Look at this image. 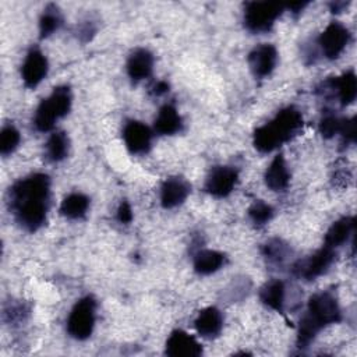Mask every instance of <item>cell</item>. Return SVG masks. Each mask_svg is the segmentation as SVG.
Here are the masks:
<instances>
[{
  "mask_svg": "<svg viewBox=\"0 0 357 357\" xmlns=\"http://www.w3.org/2000/svg\"><path fill=\"white\" fill-rule=\"evenodd\" d=\"M49 194L50 180L43 173L24 177L10 188V206L25 230L35 231L45 223Z\"/></svg>",
  "mask_w": 357,
  "mask_h": 357,
  "instance_id": "1",
  "label": "cell"
},
{
  "mask_svg": "<svg viewBox=\"0 0 357 357\" xmlns=\"http://www.w3.org/2000/svg\"><path fill=\"white\" fill-rule=\"evenodd\" d=\"M303 127V116L293 106L282 109L269 123L254 132V146L259 152H272L287 142Z\"/></svg>",
  "mask_w": 357,
  "mask_h": 357,
  "instance_id": "2",
  "label": "cell"
},
{
  "mask_svg": "<svg viewBox=\"0 0 357 357\" xmlns=\"http://www.w3.org/2000/svg\"><path fill=\"white\" fill-rule=\"evenodd\" d=\"M71 91L68 86H57L43 99L33 116V126L38 131H50L57 119L64 117L71 107Z\"/></svg>",
  "mask_w": 357,
  "mask_h": 357,
  "instance_id": "3",
  "label": "cell"
},
{
  "mask_svg": "<svg viewBox=\"0 0 357 357\" xmlns=\"http://www.w3.org/2000/svg\"><path fill=\"white\" fill-rule=\"evenodd\" d=\"M340 318L342 312L336 298L328 291H321L310 297L307 314L301 319H305L319 332L324 326L339 322Z\"/></svg>",
  "mask_w": 357,
  "mask_h": 357,
  "instance_id": "4",
  "label": "cell"
},
{
  "mask_svg": "<svg viewBox=\"0 0 357 357\" xmlns=\"http://www.w3.org/2000/svg\"><path fill=\"white\" fill-rule=\"evenodd\" d=\"M284 6L278 1H250L244 8V25L254 33L266 32L282 14Z\"/></svg>",
  "mask_w": 357,
  "mask_h": 357,
  "instance_id": "5",
  "label": "cell"
},
{
  "mask_svg": "<svg viewBox=\"0 0 357 357\" xmlns=\"http://www.w3.org/2000/svg\"><path fill=\"white\" fill-rule=\"evenodd\" d=\"M95 310L96 303L91 296H85L75 303L67 319V332L71 337L84 340L91 336L95 325Z\"/></svg>",
  "mask_w": 357,
  "mask_h": 357,
  "instance_id": "6",
  "label": "cell"
},
{
  "mask_svg": "<svg viewBox=\"0 0 357 357\" xmlns=\"http://www.w3.org/2000/svg\"><path fill=\"white\" fill-rule=\"evenodd\" d=\"M350 40L349 29L337 21H332L318 38V45L325 57L333 60L340 56Z\"/></svg>",
  "mask_w": 357,
  "mask_h": 357,
  "instance_id": "7",
  "label": "cell"
},
{
  "mask_svg": "<svg viewBox=\"0 0 357 357\" xmlns=\"http://www.w3.org/2000/svg\"><path fill=\"white\" fill-rule=\"evenodd\" d=\"M333 261H335L333 248L324 245L321 250L315 251L308 258L300 261L294 269L300 278L305 280H312L321 276L324 272H326Z\"/></svg>",
  "mask_w": 357,
  "mask_h": 357,
  "instance_id": "8",
  "label": "cell"
},
{
  "mask_svg": "<svg viewBox=\"0 0 357 357\" xmlns=\"http://www.w3.org/2000/svg\"><path fill=\"white\" fill-rule=\"evenodd\" d=\"M238 174L237 170L229 166L213 167L205 181V190L218 198L227 197L236 187Z\"/></svg>",
  "mask_w": 357,
  "mask_h": 357,
  "instance_id": "9",
  "label": "cell"
},
{
  "mask_svg": "<svg viewBox=\"0 0 357 357\" xmlns=\"http://www.w3.org/2000/svg\"><path fill=\"white\" fill-rule=\"evenodd\" d=\"M278 61V50L271 43H261L255 46L248 54V66L252 74L258 78L269 75Z\"/></svg>",
  "mask_w": 357,
  "mask_h": 357,
  "instance_id": "10",
  "label": "cell"
},
{
  "mask_svg": "<svg viewBox=\"0 0 357 357\" xmlns=\"http://www.w3.org/2000/svg\"><path fill=\"white\" fill-rule=\"evenodd\" d=\"M47 67V59L40 50H29L21 67V77L24 84L28 88H35L46 77Z\"/></svg>",
  "mask_w": 357,
  "mask_h": 357,
  "instance_id": "11",
  "label": "cell"
},
{
  "mask_svg": "<svg viewBox=\"0 0 357 357\" xmlns=\"http://www.w3.org/2000/svg\"><path fill=\"white\" fill-rule=\"evenodd\" d=\"M165 353L170 357H198L202 354V347L195 337L177 329L167 337Z\"/></svg>",
  "mask_w": 357,
  "mask_h": 357,
  "instance_id": "12",
  "label": "cell"
},
{
  "mask_svg": "<svg viewBox=\"0 0 357 357\" xmlns=\"http://www.w3.org/2000/svg\"><path fill=\"white\" fill-rule=\"evenodd\" d=\"M123 139L131 153H145L152 141V131L141 121L131 120L123 128Z\"/></svg>",
  "mask_w": 357,
  "mask_h": 357,
  "instance_id": "13",
  "label": "cell"
},
{
  "mask_svg": "<svg viewBox=\"0 0 357 357\" xmlns=\"http://www.w3.org/2000/svg\"><path fill=\"white\" fill-rule=\"evenodd\" d=\"M188 194L190 185L184 178L170 177L165 180V183L160 187V204L166 209L178 206L185 201Z\"/></svg>",
  "mask_w": 357,
  "mask_h": 357,
  "instance_id": "14",
  "label": "cell"
},
{
  "mask_svg": "<svg viewBox=\"0 0 357 357\" xmlns=\"http://www.w3.org/2000/svg\"><path fill=\"white\" fill-rule=\"evenodd\" d=\"M153 56L146 49H135L127 60V74L132 81H141L151 75Z\"/></svg>",
  "mask_w": 357,
  "mask_h": 357,
  "instance_id": "15",
  "label": "cell"
},
{
  "mask_svg": "<svg viewBox=\"0 0 357 357\" xmlns=\"http://www.w3.org/2000/svg\"><path fill=\"white\" fill-rule=\"evenodd\" d=\"M197 332L204 337L218 336L223 326V317L220 311L215 307L204 308L194 321Z\"/></svg>",
  "mask_w": 357,
  "mask_h": 357,
  "instance_id": "16",
  "label": "cell"
},
{
  "mask_svg": "<svg viewBox=\"0 0 357 357\" xmlns=\"http://www.w3.org/2000/svg\"><path fill=\"white\" fill-rule=\"evenodd\" d=\"M290 181V173L287 170L283 155H276L265 172V184L272 191H284Z\"/></svg>",
  "mask_w": 357,
  "mask_h": 357,
  "instance_id": "17",
  "label": "cell"
},
{
  "mask_svg": "<svg viewBox=\"0 0 357 357\" xmlns=\"http://www.w3.org/2000/svg\"><path fill=\"white\" fill-rule=\"evenodd\" d=\"M181 117L176 107L172 105H165L159 109L153 127L155 131L162 135H172L181 130Z\"/></svg>",
  "mask_w": 357,
  "mask_h": 357,
  "instance_id": "18",
  "label": "cell"
},
{
  "mask_svg": "<svg viewBox=\"0 0 357 357\" xmlns=\"http://www.w3.org/2000/svg\"><path fill=\"white\" fill-rule=\"evenodd\" d=\"M354 226H356V220L354 218H350V216H344L336 220L325 234V245L331 248H336L344 244L349 240V237L353 234Z\"/></svg>",
  "mask_w": 357,
  "mask_h": 357,
  "instance_id": "19",
  "label": "cell"
},
{
  "mask_svg": "<svg viewBox=\"0 0 357 357\" xmlns=\"http://www.w3.org/2000/svg\"><path fill=\"white\" fill-rule=\"evenodd\" d=\"M225 264V255L215 250H199L194 255V269L199 275H209L220 269Z\"/></svg>",
  "mask_w": 357,
  "mask_h": 357,
  "instance_id": "20",
  "label": "cell"
},
{
  "mask_svg": "<svg viewBox=\"0 0 357 357\" xmlns=\"http://www.w3.org/2000/svg\"><path fill=\"white\" fill-rule=\"evenodd\" d=\"M332 88L336 89L339 102L346 106L354 102L357 96V78L354 71H347L331 82Z\"/></svg>",
  "mask_w": 357,
  "mask_h": 357,
  "instance_id": "21",
  "label": "cell"
},
{
  "mask_svg": "<svg viewBox=\"0 0 357 357\" xmlns=\"http://www.w3.org/2000/svg\"><path fill=\"white\" fill-rule=\"evenodd\" d=\"M261 301L276 311H282L283 300H284V284L279 279H273L266 282L259 290Z\"/></svg>",
  "mask_w": 357,
  "mask_h": 357,
  "instance_id": "22",
  "label": "cell"
},
{
  "mask_svg": "<svg viewBox=\"0 0 357 357\" xmlns=\"http://www.w3.org/2000/svg\"><path fill=\"white\" fill-rule=\"evenodd\" d=\"M89 206V198L81 192H71L60 205V213L68 219L82 218Z\"/></svg>",
  "mask_w": 357,
  "mask_h": 357,
  "instance_id": "23",
  "label": "cell"
},
{
  "mask_svg": "<svg viewBox=\"0 0 357 357\" xmlns=\"http://www.w3.org/2000/svg\"><path fill=\"white\" fill-rule=\"evenodd\" d=\"M70 139L63 131L53 132L46 142V156L50 162H60L68 155Z\"/></svg>",
  "mask_w": 357,
  "mask_h": 357,
  "instance_id": "24",
  "label": "cell"
},
{
  "mask_svg": "<svg viewBox=\"0 0 357 357\" xmlns=\"http://www.w3.org/2000/svg\"><path fill=\"white\" fill-rule=\"evenodd\" d=\"M61 22H63V17H61L59 7L54 4H49L43 10L40 20H39L40 38H46V36L52 35L54 31H57L60 28Z\"/></svg>",
  "mask_w": 357,
  "mask_h": 357,
  "instance_id": "25",
  "label": "cell"
},
{
  "mask_svg": "<svg viewBox=\"0 0 357 357\" xmlns=\"http://www.w3.org/2000/svg\"><path fill=\"white\" fill-rule=\"evenodd\" d=\"M20 139H21L20 131L13 124L4 126L0 131V153L3 156L13 153L17 149Z\"/></svg>",
  "mask_w": 357,
  "mask_h": 357,
  "instance_id": "26",
  "label": "cell"
},
{
  "mask_svg": "<svg viewBox=\"0 0 357 357\" xmlns=\"http://www.w3.org/2000/svg\"><path fill=\"white\" fill-rule=\"evenodd\" d=\"M248 216L255 225H265L268 223L273 216V209L269 204L264 201H255L248 208Z\"/></svg>",
  "mask_w": 357,
  "mask_h": 357,
  "instance_id": "27",
  "label": "cell"
},
{
  "mask_svg": "<svg viewBox=\"0 0 357 357\" xmlns=\"http://www.w3.org/2000/svg\"><path fill=\"white\" fill-rule=\"evenodd\" d=\"M342 119L335 114H326L321 119L319 123V132L324 138H332L335 134L339 132Z\"/></svg>",
  "mask_w": 357,
  "mask_h": 357,
  "instance_id": "28",
  "label": "cell"
},
{
  "mask_svg": "<svg viewBox=\"0 0 357 357\" xmlns=\"http://www.w3.org/2000/svg\"><path fill=\"white\" fill-rule=\"evenodd\" d=\"M339 134L346 142H354L356 139V119H342Z\"/></svg>",
  "mask_w": 357,
  "mask_h": 357,
  "instance_id": "29",
  "label": "cell"
},
{
  "mask_svg": "<svg viewBox=\"0 0 357 357\" xmlns=\"http://www.w3.org/2000/svg\"><path fill=\"white\" fill-rule=\"evenodd\" d=\"M264 254L266 258L269 259H275V261H279L284 257L286 254V248L284 245L280 243V241H275V243H268L265 245V250H264Z\"/></svg>",
  "mask_w": 357,
  "mask_h": 357,
  "instance_id": "30",
  "label": "cell"
},
{
  "mask_svg": "<svg viewBox=\"0 0 357 357\" xmlns=\"http://www.w3.org/2000/svg\"><path fill=\"white\" fill-rule=\"evenodd\" d=\"M116 218L120 223H124V225H127L132 220V209H131V205L127 201H121V204L117 208Z\"/></svg>",
  "mask_w": 357,
  "mask_h": 357,
  "instance_id": "31",
  "label": "cell"
},
{
  "mask_svg": "<svg viewBox=\"0 0 357 357\" xmlns=\"http://www.w3.org/2000/svg\"><path fill=\"white\" fill-rule=\"evenodd\" d=\"M167 91H169V84H167L166 81H158V82L153 85V88H152V92H153L156 96L163 95V93H166Z\"/></svg>",
  "mask_w": 357,
  "mask_h": 357,
  "instance_id": "32",
  "label": "cell"
},
{
  "mask_svg": "<svg viewBox=\"0 0 357 357\" xmlns=\"http://www.w3.org/2000/svg\"><path fill=\"white\" fill-rule=\"evenodd\" d=\"M307 4H308L307 1H298V3H291V4H289L287 7L290 8V11H291V13L297 14V13H300V11H301Z\"/></svg>",
  "mask_w": 357,
  "mask_h": 357,
  "instance_id": "33",
  "label": "cell"
},
{
  "mask_svg": "<svg viewBox=\"0 0 357 357\" xmlns=\"http://www.w3.org/2000/svg\"><path fill=\"white\" fill-rule=\"evenodd\" d=\"M346 6H347V3H344V1H335V3H331V10H332V13H340Z\"/></svg>",
  "mask_w": 357,
  "mask_h": 357,
  "instance_id": "34",
  "label": "cell"
}]
</instances>
